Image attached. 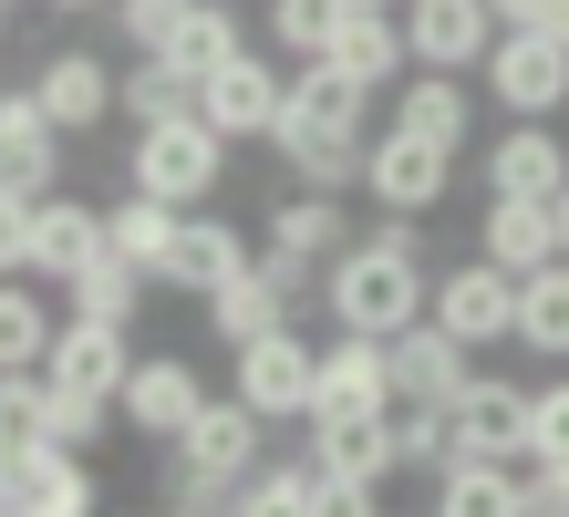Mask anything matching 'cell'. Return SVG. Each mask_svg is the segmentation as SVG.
<instances>
[{
	"mask_svg": "<svg viewBox=\"0 0 569 517\" xmlns=\"http://www.w3.org/2000/svg\"><path fill=\"white\" fill-rule=\"evenodd\" d=\"M362 125H373V93L331 62H300L290 93H280V125H270V156L290 166V187H321L342 197L362 187Z\"/></svg>",
	"mask_w": 569,
	"mask_h": 517,
	"instance_id": "1",
	"label": "cell"
},
{
	"mask_svg": "<svg viewBox=\"0 0 569 517\" xmlns=\"http://www.w3.org/2000/svg\"><path fill=\"white\" fill-rule=\"evenodd\" d=\"M425 290H435V269H425L415 218H383V228H362V238H342V249L321 259L331 321H342V331H373V341H393L405 321H425Z\"/></svg>",
	"mask_w": 569,
	"mask_h": 517,
	"instance_id": "2",
	"label": "cell"
},
{
	"mask_svg": "<svg viewBox=\"0 0 569 517\" xmlns=\"http://www.w3.org/2000/svg\"><path fill=\"white\" fill-rule=\"evenodd\" d=\"M136 197H166V207H208L218 177H228V135L208 115H166V125H136V156H124Z\"/></svg>",
	"mask_w": 569,
	"mask_h": 517,
	"instance_id": "3",
	"label": "cell"
},
{
	"mask_svg": "<svg viewBox=\"0 0 569 517\" xmlns=\"http://www.w3.org/2000/svg\"><path fill=\"white\" fill-rule=\"evenodd\" d=\"M228 394H239L259 425H311V394H321V341H300V321L259 331L228 352Z\"/></svg>",
	"mask_w": 569,
	"mask_h": 517,
	"instance_id": "4",
	"label": "cell"
},
{
	"mask_svg": "<svg viewBox=\"0 0 569 517\" xmlns=\"http://www.w3.org/2000/svg\"><path fill=\"white\" fill-rule=\"evenodd\" d=\"M0 517H104V476L73 445H0Z\"/></svg>",
	"mask_w": 569,
	"mask_h": 517,
	"instance_id": "5",
	"label": "cell"
},
{
	"mask_svg": "<svg viewBox=\"0 0 569 517\" xmlns=\"http://www.w3.org/2000/svg\"><path fill=\"white\" fill-rule=\"evenodd\" d=\"M446 187H456V156L446 146H425V135H405V125L362 135V197H373L383 218H435Z\"/></svg>",
	"mask_w": 569,
	"mask_h": 517,
	"instance_id": "6",
	"label": "cell"
},
{
	"mask_svg": "<svg viewBox=\"0 0 569 517\" xmlns=\"http://www.w3.org/2000/svg\"><path fill=\"white\" fill-rule=\"evenodd\" d=\"M477 73H487V93H497V115L549 125L559 103H569V42H559V31H497Z\"/></svg>",
	"mask_w": 569,
	"mask_h": 517,
	"instance_id": "7",
	"label": "cell"
},
{
	"mask_svg": "<svg viewBox=\"0 0 569 517\" xmlns=\"http://www.w3.org/2000/svg\"><path fill=\"white\" fill-rule=\"evenodd\" d=\"M197 404H208V372H197L187 352H136L124 384H114V425L146 435V445H177Z\"/></svg>",
	"mask_w": 569,
	"mask_h": 517,
	"instance_id": "8",
	"label": "cell"
},
{
	"mask_svg": "<svg viewBox=\"0 0 569 517\" xmlns=\"http://www.w3.org/2000/svg\"><path fill=\"white\" fill-rule=\"evenodd\" d=\"M425 321L446 341H466V352H497V341L518 331V280L497 259H466V269H446V280L425 290Z\"/></svg>",
	"mask_w": 569,
	"mask_h": 517,
	"instance_id": "9",
	"label": "cell"
},
{
	"mask_svg": "<svg viewBox=\"0 0 569 517\" xmlns=\"http://www.w3.org/2000/svg\"><path fill=\"white\" fill-rule=\"evenodd\" d=\"M166 456H177L187 476H208V487H239V476H249L259 456H270V425H259V414H249L239 394H208V404L187 414V435L166 445Z\"/></svg>",
	"mask_w": 569,
	"mask_h": 517,
	"instance_id": "10",
	"label": "cell"
},
{
	"mask_svg": "<svg viewBox=\"0 0 569 517\" xmlns=\"http://www.w3.org/2000/svg\"><path fill=\"white\" fill-rule=\"evenodd\" d=\"M280 93H290V73H280V62H270V52H239V62H218V73L197 83V115H208L228 146H270Z\"/></svg>",
	"mask_w": 569,
	"mask_h": 517,
	"instance_id": "11",
	"label": "cell"
},
{
	"mask_svg": "<svg viewBox=\"0 0 569 517\" xmlns=\"http://www.w3.org/2000/svg\"><path fill=\"white\" fill-rule=\"evenodd\" d=\"M311 466L352 476V487H383L393 476V404H321L311 414Z\"/></svg>",
	"mask_w": 569,
	"mask_h": 517,
	"instance_id": "12",
	"label": "cell"
},
{
	"mask_svg": "<svg viewBox=\"0 0 569 517\" xmlns=\"http://www.w3.org/2000/svg\"><path fill=\"white\" fill-rule=\"evenodd\" d=\"M393 11H405V52L435 62V73H477L487 42H497L487 0H393Z\"/></svg>",
	"mask_w": 569,
	"mask_h": 517,
	"instance_id": "13",
	"label": "cell"
},
{
	"mask_svg": "<svg viewBox=\"0 0 569 517\" xmlns=\"http://www.w3.org/2000/svg\"><path fill=\"white\" fill-rule=\"evenodd\" d=\"M259 259V238L239 218H208V207H187L177 218V249H166V280L156 290H187V300H208L218 280H239V269Z\"/></svg>",
	"mask_w": 569,
	"mask_h": 517,
	"instance_id": "14",
	"label": "cell"
},
{
	"mask_svg": "<svg viewBox=\"0 0 569 517\" xmlns=\"http://www.w3.org/2000/svg\"><path fill=\"white\" fill-rule=\"evenodd\" d=\"M456 456L528 466V394L508 384V372H466L456 384Z\"/></svg>",
	"mask_w": 569,
	"mask_h": 517,
	"instance_id": "15",
	"label": "cell"
},
{
	"mask_svg": "<svg viewBox=\"0 0 569 517\" xmlns=\"http://www.w3.org/2000/svg\"><path fill=\"white\" fill-rule=\"evenodd\" d=\"M31 93H42V115L62 125V146H73V135H93V125L114 115V62L62 42V52H42V62H31Z\"/></svg>",
	"mask_w": 569,
	"mask_h": 517,
	"instance_id": "16",
	"label": "cell"
},
{
	"mask_svg": "<svg viewBox=\"0 0 569 517\" xmlns=\"http://www.w3.org/2000/svg\"><path fill=\"white\" fill-rule=\"evenodd\" d=\"M124 362H136L124 321H73V310H62V321H52V352H42V384H62V394H104V404H114Z\"/></svg>",
	"mask_w": 569,
	"mask_h": 517,
	"instance_id": "17",
	"label": "cell"
},
{
	"mask_svg": "<svg viewBox=\"0 0 569 517\" xmlns=\"http://www.w3.org/2000/svg\"><path fill=\"white\" fill-rule=\"evenodd\" d=\"M393 125L425 135V146H446V156H466V146H477V93H466V73L405 62V83H393Z\"/></svg>",
	"mask_w": 569,
	"mask_h": 517,
	"instance_id": "18",
	"label": "cell"
},
{
	"mask_svg": "<svg viewBox=\"0 0 569 517\" xmlns=\"http://www.w3.org/2000/svg\"><path fill=\"white\" fill-rule=\"evenodd\" d=\"M83 259H104V207H83V197H31V249H21V269H31V280H73V269Z\"/></svg>",
	"mask_w": 569,
	"mask_h": 517,
	"instance_id": "19",
	"label": "cell"
},
{
	"mask_svg": "<svg viewBox=\"0 0 569 517\" xmlns=\"http://www.w3.org/2000/svg\"><path fill=\"white\" fill-rule=\"evenodd\" d=\"M383 372H393V404H456V384L477 372V352L446 341L435 321H405V331L383 341Z\"/></svg>",
	"mask_w": 569,
	"mask_h": 517,
	"instance_id": "20",
	"label": "cell"
},
{
	"mask_svg": "<svg viewBox=\"0 0 569 517\" xmlns=\"http://www.w3.org/2000/svg\"><path fill=\"white\" fill-rule=\"evenodd\" d=\"M62 177V125L42 115V93L11 83L0 93V187H21V197H42Z\"/></svg>",
	"mask_w": 569,
	"mask_h": 517,
	"instance_id": "21",
	"label": "cell"
},
{
	"mask_svg": "<svg viewBox=\"0 0 569 517\" xmlns=\"http://www.w3.org/2000/svg\"><path fill=\"white\" fill-rule=\"evenodd\" d=\"M559 187H569V146L549 125L508 115V135H497V156H487V197H559Z\"/></svg>",
	"mask_w": 569,
	"mask_h": 517,
	"instance_id": "22",
	"label": "cell"
},
{
	"mask_svg": "<svg viewBox=\"0 0 569 517\" xmlns=\"http://www.w3.org/2000/svg\"><path fill=\"white\" fill-rule=\"evenodd\" d=\"M331 73H352L362 93H383V83H405V11H342V31H331Z\"/></svg>",
	"mask_w": 569,
	"mask_h": 517,
	"instance_id": "23",
	"label": "cell"
},
{
	"mask_svg": "<svg viewBox=\"0 0 569 517\" xmlns=\"http://www.w3.org/2000/svg\"><path fill=\"white\" fill-rule=\"evenodd\" d=\"M477 259H497L508 280H528L539 259H559L549 197H487V218H477Z\"/></svg>",
	"mask_w": 569,
	"mask_h": 517,
	"instance_id": "24",
	"label": "cell"
},
{
	"mask_svg": "<svg viewBox=\"0 0 569 517\" xmlns=\"http://www.w3.org/2000/svg\"><path fill=\"white\" fill-rule=\"evenodd\" d=\"M197 310H208V331L228 341V352H239V341H259V331H280V321H300V300H290V290L270 280V269H259V259L239 269V280H218Z\"/></svg>",
	"mask_w": 569,
	"mask_h": 517,
	"instance_id": "25",
	"label": "cell"
},
{
	"mask_svg": "<svg viewBox=\"0 0 569 517\" xmlns=\"http://www.w3.org/2000/svg\"><path fill=\"white\" fill-rule=\"evenodd\" d=\"M352 238V218H342V197H321V187H290L270 218H259V249H280V259H331Z\"/></svg>",
	"mask_w": 569,
	"mask_h": 517,
	"instance_id": "26",
	"label": "cell"
},
{
	"mask_svg": "<svg viewBox=\"0 0 569 517\" xmlns=\"http://www.w3.org/2000/svg\"><path fill=\"white\" fill-rule=\"evenodd\" d=\"M518 352H539V362H569V259H539L518 280Z\"/></svg>",
	"mask_w": 569,
	"mask_h": 517,
	"instance_id": "27",
	"label": "cell"
},
{
	"mask_svg": "<svg viewBox=\"0 0 569 517\" xmlns=\"http://www.w3.org/2000/svg\"><path fill=\"white\" fill-rule=\"evenodd\" d=\"M321 404H393V372H383V341L373 331H331L321 341V394H311V414Z\"/></svg>",
	"mask_w": 569,
	"mask_h": 517,
	"instance_id": "28",
	"label": "cell"
},
{
	"mask_svg": "<svg viewBox=\"0 0 569 517\" xmlns=\"http://www.w3.org/2000/svg\"><path fill=\"white\" fill-rule=\"evenodd\" d=\"M435 517H528L518 507V466H497V456L435 466Z\"/></svg>",
	"mask_w": 569,
	"mask_h": 517,
	"instance_id": "29",
	"label": "cell"
},
{
	"mask_svg": "<svg viewBox=\"0 0 569 517\" xmlns=\"http://www.w3.org/2000/svg\"><path fill=\"white\" fill-rule=\"evenodd\" d=\"M146 290H156L146 269L104 249V259H83L73 280H62V310H73V321H136V310H146Z\"/></svg>",
	"mask_w": 569,
	"mask_h": 517,
	"instance_id": "30",
	"label": "cell"
},
{
	"mask_svg": "<svg viewBox=\"0 0 569 517\" xmlns=\"http://www.w3.org/2000/svg\"><path fill=\"white\" fill-rule=\"evenodd\" d=\"M239 52H249V31H239V11H228V0H197V11L166 31V62H177L187 83H208L218 62H239Z\"/></svg>",
	"mask_w": 569,
	"mask_h": 517,
	"instance_id": "31",
	"label": "cell"
},
{
	"mask_svg": "<svg viewBox=\"0 0 569 517\" xmlns=\"http://www.w3.org/2000/svg\"><path fill=\"white\" fill-rule=\"evenodd\" d=\"M311 497H321V466L311 456H259L239 476V497H228V517H311Z\"/></svg>",
	"mask_w": 569,
	"mask_h": 517,
	"instance_id": "32",
	"label": "cell"
},
{
	"mask_svg": "<svg viewBox=\"0 0 569 517\" xmlns=\"http://www.w3.org/2000/svg\"><path fill=\"white\" fill-rule=\"evenodd\" d=\"M177 218H187V207H166V197H124V207H104V249H114V259H136L146 280H166Z\"/></svg>",
	"mask_w": 569,
	"mask_h": 517,
	"instance_id": "33",
	"label": "cell"
},
{
	"mask_svg": "<svg viewBox=\"0 0 569 517\" xmlns=\"http://www.w3.org/2000/svg\"><path fill=\"white\" fill-rule=\"evenodd\" d=\"M114 115L124 125H166V115H197V83L177 73L166 52H136V73H114Z\"/></svg>",
	"mask_w": 569,
	"mask_h": 517,
	"instance_id": "34",
	"label": "cell"
},
{
	"mask_svg": "<svg viewBox=\"0 0 569 517\" xmlns=\"http://www.w3.org/2000/svg\"><path fill=\"white\" fill-rule=\"evenodd\" d=\"M52 321H62V310L31 290V280H0V372H42Z\"/></svg>",
	"mask_w": 569,
	"mask_h": 517,
	"instance_id": "35",
	"label": "cell"
},
{
	"mask_svg": "<svg viewBox=\"0 0 569 517\" xmlns=\"http://www.w3.org/2000/svg\"><path fill=\"white\" fill-rule=\"evenodd\" d=\"M456 466V404H393V476Z\"/></svg>",
	"mask_w": 569,
	"mask_h": 517,
	"instance_id": "36",
	"label": "cell"
},
{
	"mask_svg": "<svg viewBox=\"0 0 569 517\" xmlns=\"http://www.w3.org/2000/svg\"><path fill=\"white\" fill-rule=\"evenodd\" d=\"M104 435H114V404H104V394H62V384H42V445H73V456H93Z\"/></svg>",
	"mask_w": 569,
	"mask_h": 517,
	"instance_id": "37",
	"label": "cell"
},
{
	"mask_svg": "<svg viewBox=\"0 0 569 517\" xmlns=\"http://www.w3.org/2000/svg\"><path fill=\"white\" fill-rule=\"evenodd\" d=\"M342 11H352V0H270V42L290 62H321L331 31H342Z\"/></svg>",
	"mask_w": 569,
	"mask_h": 517,
	"instance_id": "38",
	"label": "cell"
},
{
	"mask_svg": "<svg viewBox=\"0 0 569 517\" xmlns=\"http://www.w3.org/2000/svg\"><path fill=\"white\" fill-rule=\"evenodd\" d=\"M528 456H539V466H569V362H559V384L528 394Z\"/></svg>",
	"mask_w": 569,
	"mask_h": 517,
	"instance_id": "39",
	"label": "cell"
},
{
	"mask_svg": "<svg viewBox=\"0 0 569 517\" xmlns=\"http://www.w3.org/2000/svg\"><path fill=\"white\" fill-rule=\"evenodd\" d=\"M197 11V0H114V31H124V52H166V31H177Z\"/></svg>",
	"mask_w": 569,
	"mask_h": 517,
	"instance_id": "40",
	"label": "cell"
},
{
	"mask_svg": "<svg viewBox=\"0 0 569 517\" xmlns=\"http://www.w3.org/2000/svg\"><path fill=\"white\" fill-rule=\"evenodd\" d=\"M42 435V372H0V445Z\"/></svg>",
	"mask_w": 569,
	"mask_h": 517,
	"instance_id": "41",
	"label": "cell"
},
{
	"mask_svg": "<svg viewBox=\"0 0 569 517\" xmlns=\"http://www.w3.org/2000/svg\"><path fill=\"white\" fill-rule=\"evenodd\" d=\"M21 249H31V197H21V187H0V280H31Z\"/></svg>",
	"mask_w": 569,
	"mask_h": 517,
	"instance_id": "42",
	"label": "cell"
},
{
	"mask_svg": "<svg viewBox=\"0 0 569 517\" xmlns=\"http://www.w3.org/2000/svg\"><path fill=\"white\" fill-rule=\"evenodd\" d=\"M518 507H528V517H569V466H539V456H528V476H518Z\"/></svg>",
	"mask_w": 569,
	"mask_h": 517,
	"instance_id": "43",
	"label": "cell"
},
{
	"mask_svg": "<svg viewBox=\"0 0 569 517\" xmlns=\"http://www.w3.org/2000/svg\"><path fill=\"white\" fill-rule=\"evenodd\" d=\"M311 517H383V487H352V476H321Z\"/></svg>",
	"mask_w": 569,
	"mask_h": 517,
	"instance_id": "44",
	"label": "cell"
},
{
	"mask_svg": "<svg viewBox=\"0 0 569 517\" xmlns=\"http://www.w3.org/2000/svg\"><path fill=\"white\" fill-rule=\"evenodd\" d=\"M487 11H497V31H549L559 0H487Z\"/></svg>",
	"mask_w": 569,
	"mask_h": 517,
	"instance_id": "45",
	"label": "cell"
},
{
	"mask_svg": "<svg viewBox=\"0 0 569 517\" xmlns=\"http://www.w3.org/2000/svg\"><path fill=\"white\" fill-rule=\"evenodd\" d=\"M549 228H559V259H569V187L549 197Z\"/></svg>",
	"mask_w": 569,
	"mask_h": 517,
	"instance_id": "46",
	"label": "cell"
},
{
	"mask_svg": "<svg viewBox=\"0 0 569 517\" xmlns=\"http://www.w3.org/2000/svg\"><path fill=\"white\" fill-rule=\"evenodd\" d=\"M52 11H104V0H52Z\"/></svg>",
	"mask_w": 569,
	"mask_h": 517,
	"instance_id": "47",
	"label": "cell"
},
{
	"mask_svg": "<svg viewBox=\"0 0 569 517\" xmlns=\"http://www.w3.org/2000/svg\"><path fill=\"white\" fill-rule=\"evenodd\" d=\"M549 31H559V42H569V0H559V21H549Z\"/></svg>",
	"mask_w": 569,
	"mask_h": 517,
	"instance_id": "48",
	"label": "cell"
},
{
	"mask_svg": "<svg viewBox=\"0 0 569 517\" xmlns=\"http://www.w3.org/2000/svg\"><path fill=\"white\" fill-rule=\"evenodd\" d=\"M352 11H393V0H352Z\"/></svg>",
	"mask_w": 569,
	"mask_h": 517,
	"instance_id": "49",
	"label": "cell"
},
{
	"mask_svg": "<svg viewBox=\"0 0 569 517\" xmlns=\"http://www.w3.org/2000/svg\"><path fill=\"white\" fill-rule=\"evenodd\" d=\"M0 42H11V11H0Z\"/></svg>",
	"mask_w": 569,
	"mask_h": 517,
	"instance_id": "50",
	"label": "cell"
},
{
	"mask_svg": "<svg viewBox=\"0 0 569 517\" xmlns=\"http://www.w3.org/2000/svg\"><path fill=\"white\" fill-rule=\"evenodd\" d=\"M0 11H21V0H0Z\"/></svg>",
	"mask_w": 569,
	"mask_h": 517,
	"instance_id": "51",
	"label": "cell"
},
{
	"mask_svg": "<svg viewBox=\"0 0 569 517\" xmlns=\"http://www.w3.org/2000/svg\"><path fill=\"white\" fill-rule=\"evenodd\" d=\"M146 517H166V507H146Z\"/></svg>",
	"mask_w": 569,
	"mask_h": 517,
	"instance_id": "52",
	"label": "cell"
}]
</instances>
